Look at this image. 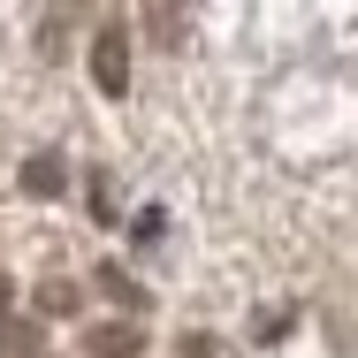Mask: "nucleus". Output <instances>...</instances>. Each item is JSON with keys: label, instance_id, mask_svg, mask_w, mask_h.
I'll return each mask as SVG.
<instances>
[{"label": "nucleus", "instance_id": "obj_1", "mask_svg": "<svg viewBox=\"0 0 358 358\" xmlns=\"http://www.w3.org/2000/svg\"><path fill=\"white\" fill-rule=\"evenodd\" d=\"M92 76H99V92H122V76H130V31H122V23L99 31V46H92Z\"/></svg>", "mask_w": 358, "mask_h": 358}, {"label": "nucleus", "instance_id": "obj_2", "mask_svg": "<svg viewBox=\"0 0 358 358\" xmlns=\"http://www.w3.org/2000/svg\"><path fill=\"white\" fill-rule=\"evenodd\" d=\"M92 358H138L145 351V328H122V320H107V328H92Z\"/></svg>", "mask_w": 358, "mask_h": 358}, {"label": "nucleus", "instance_id": "obj_3", "mask_svg": "<svg viewBox=\"0 0 358 358\" xmlns=\"http://www.w3.org/2000/svg\"><path fill=\"white\" fill-rule=\"evenodd\" d=\"M46 343H38V328L31 320H0V358H38Z\"/></svg>", "mask_w": 358, "mask_h": 358}, {"label": "nucleus", "instance_id": "obj_4", "mask_svg": "<svg viewBox=\"0 0 358 358\" xmlns=\"http://www.w3.org/2000/svg\"><path fill=\"white\" fill-rule=\"evenodd\" d=\"M145 23H152V38H160V46H176V38H183V15H176V8H152Z\"/></svg>", "mask_w": 358, "mask_h": 358}, {"label": "nucleus", "instance_id": "obj_5", "mask_svg": "<svg viewBox=\"0 0 358 358\" xmlns=\"http://www.w3.org/2000/svg\"><path fill=\"white\" fill-rule=\"evenodd\" d=\"M38 305H46V313H62V305H76V289H69V282H46V289H38Z\"/></svg>", "mask_w": 358, "mask_h": 358}, {"label": "nucleus", "instance_id": "obj_6", "mask_svg": "<svg viewBox=\"0 0 358 358\" xmlns=\"http://www.w3.org/2000/svg\"><path fill=\"white\" fill-rule=\"evenodd\" d=\"M0 305H8V282H0Z\"/></svg>", "mask_w": 358, "mask_h": 358}]
</instances>
